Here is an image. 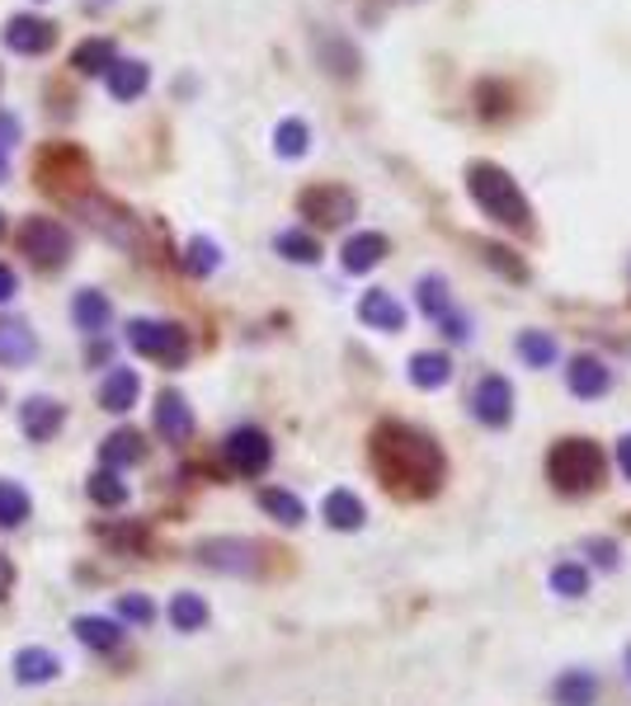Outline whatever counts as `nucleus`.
<instances>
[{
    "mask_svg": "<svg viewBox=\"0 0 631 706\" xmlns=\"http://www.w3.org/2000/svg\"><path fill=\"white\" fill-rule=\"evenodd\" d=\"M373 467L382 475V485L406 494V500H425V494H434L438 485H443V471H448L434 438L425 429H415V424H400V419L377 424Z\"/></svg>",
    "mask_w": 631,
    "mask_h": 706,
    "instance_id": "nucleus-1",
    "label": "nucleus"
},
{
    "mask_svg": "<svg viewBox=\"0 0 631 706\" xmlns=\"http://www.w3.org/2000/svg\"><path fill=\"white\" fill-rule=\"evenodd\" d=\"M467 193H471V203H477L490 222L514 226V232H528V226H533L528 193L518 189V180L504 165H490V161L467 165Z\"/></svg>",
    "mask_w": 631,
    "mask_h": 706,
    "instance_id": "nucleus-2",
    "label": "nucleus"
},
{
    "mask_svg": "<svg viewBox=\"0 0 631 706\" xmlns=\"http://www.w3.org/2000/svg\"><path fill=\"white\" fill-rule=\"evenodd\" d=\"M547 475L560 494H589L603 485L608 475V457L593 438H560L547 452Z\"/></svg>",
    "mask_w": 631,
    "mask_h": 706,
    "instance_id": "nucleus-3",
    "label": "nucleus"
},
{
    "mask_svg": "<svg viewBox=\"0 0 631 706\" xmlns=\"http://www.w3.org/2000/svg\"><path fill=\"white\" fill-rule=\"evenodd\" d=\"M128 344L161 367H184L189 363V330L174 325V321H147L142 315V321L128 325Z\"/></svg>",
    "mask_w": 631,
    "mask_h": 706,
    "instance_id": "nucleus-4",
    "label": "nucleus"
},
{
    "mask_svg": "<svg viewBox=\"0 0 631 706\" xmlns=\"http://www.w3.org/2000/svg\"><path fill=\"white\" fill-rule=\"evenodd\" d=\"M72 212L90 226V232H99L104 240L122 245V250H142V232H137V222L128 217V207H118L109 199H95V193H81V199H72Z\"/></svg>",
    "mask_w": 631,
    "mask_h": 706,
    "instance_id": "nucleus-5",
    "label": "nucleus"
},
{
    "mask_svg": "<svg viewBox=\"0 0 631 706\" xmlns=\"http://www.w3.org/2000/svg\"><path fill=\"white\" fill-rule=\"evenodd\" d=\"M33 170H39L43 189H47V193H62L66 203L81 199V184L90 180V161H85V151H76L72 141H57V147H47Z\"/></svg>",
    "mask_w": 631,
    "mask_h": 706,
    "instance_id": "nucleus-6",
    "label": "nucleus"
},
{
    "mask_svg": "<svg viewBox=\"0 0 631 706\" xmlns=\"http://www.w3.org/2000/svg\"><path fill=\"white\" fill-rule=\"evenodd\" d=\"M20 250L29 255L33 269L52 274V269H62L66 264V255H72V232H66L62 222H52V217H29L20 226Z\"/></svg>",
    "mask_w": 631,
    "mask_h": 706,
    "instance_id": "nucleus-7",
    "label": "nucleus"
},
{
    "mask_svg": "<svg viewBox=\"0 0 631 706\" xmlns=\"http://www.w3.org/2000/svg\"><path fill=\"white\" fill-rule=\"evenodd\" d=\"M226 462H232V471L240 475H265L269 462H274V443H269V434L265 429H255V424H240V429L226 434Z\"/></svg>",
    "mask_w": 631,
    "mask_h": 706,
    "instance_id": "nucleus-8",
    "label": "nucleus"
},
{
    "mask_svg": "<svg viewBox=\"0 0 631 706\" xmlns=\"http://www.w3.org/2000/svg\"><path fill=\"white\" fill-rule=\"evenodd\" d=\"M471 415H477L485 429H504V424L514 419V386L510 377L490 373L477 382V392H471Z\"/></svg>",
    "mask_w": 631,
    "mask_h": 706,
    "instance_id": "nucleus-9",
    "label": "nucleus"
},
{
    "mask_svg": "<svg viewBox=\"0 0 631 706\" xmlns=\"http://www.w3.org/2000/svg\"><path fill=\"white\" fill-rule=\"evenodd\" d=\"M297 207H302V217L321 222V226H344L349 217H354L359 203H354V193L340 189V184H316L297 199Z\"/></svg>",
    "mask_w": 631,
    "mask_h": 706,
    "instance_id": "nucleus-10",
    "label": "nucleus"
},
{
    "mask_svg": "<svg viewBox=\"0 0 631 706\" xmlns=\"http://www.w3.org/2000/svg\"><path fill=\"white\" fill-rule=\"evenodd\" d=\"M259 546L255 542H240V537H213L199 546V560L213 565V570H226V575H255L259 570Z\"/></svg>",
    "mask_w": 631,
    "mask_h": 706,
    "instance_id": "nucleus-11",
    "label": "nucleus"
},
{
    "mask_svg": "<svg viewBox=\"0 0 631 706\" xmlns=\"http://www.w3.org/2000/svg\"><path fill=\"white\" fill-rule=\"evenodd\" d=\"M6 43H10V52H20V57H43V52H52V43H57V29L39 20V14H14L6 24Z\"/></svg>",
    "mask_w": 631,
    "mask_h": 706,
    "instance_id": "nucleus-12",
    "label": "nucleus"
},
{
    "mask_svg": "<svg viewBox=\"0 0 631 706\" xmlns=\"http://www.w3.org/2000/svg\"><path fill=\"white\" fill-rule=\"evenodd\" d=\"M566 386H570V396H580V400H599L612 392V367L599 353H580V359L566 367Z\"/></svg>",
    "mask_w": 631,
    "mask_h": 706,
    "instance_id": "nucleus-13",
    "label": "nucleus"
},
{
    "mask_svg": "<svg viewBox=\"0 0 631 706\" xmlns=\"http://www.w3.org/2000/svg\"><path fill=\"white\" fill-rule=\"evenodd\" d=\"M66 424V405H57L52 396H29L20 405V429L33 438V443H52Z\"/></svg>",
    "mask_w": 631,
    "mask_h": 706,
    "instance_id": "nucleus-14",
    "label": "nucleus"
},
{
    "mask_svg": "<svg viewBox=\"0 0 631 706\" xmlns=\"http://www.w3.org/2000/svg\"><path fill=\"white\" fill-rule=\"evenodd\" d=\"M156 429H161L165 443H189L194 410H189V400L180 392H161V400H156Z\"/></svg>",
    "mask_w": 631,
    "mask_h": 706,
    "instance_id": "nucleus-15",
    "label": "nucleus"
},
{
    "mask_svg": "<svg viewBox=\"0 0 631 706\" xmlns=\"http://www.w3.org/2000/svg\"><path fill=\"white\" fill-rule=\"evenodd\" d=\"M392 255V240L382 236V232H359V236H349L344 240V250H340V259H344V269L349 274H367V269H377L382 259Z\"/></svg>",
    "mask_w": 631,
    "mask_h": 706,
    "instance_id": "nucleus-16",
    "label": "nucleus"
},
{
    "mask_svg": "<svg viewBox=\"0 0 631 706\" xmlns=\"http://www.w3.org/2000/svg\"><path fill=\"white\" fill-rule=\"evenodd\" d=\"M359 321L382 330V334H396V330H406V307H400L392 292L373 288V292H363V302H359Z\"/></svg>",
    "mask_w": 631,
    "mask_h": 706,
    "instance_id": "nucleus-17",
    "label": "nucleus"
},
{
    "mask_svg": "<svg viewBox=\"0 0 631 706\" xmlns=\"http://www.w3.org/2000/svg\"><path fill=\"white\" fill-rule=\"evenodd\" d=\"M109 95L122 99V104H132V99H142L147 95V85H151V66L147 62H137V57H118L109 66Z\"/></svg>",
    "mask_w": 631,
    "mask_h": 706,
    "instance_id": "nucleus-18",
    "label": "nucleus"
},
{
    "mask_svg": "<svg viewBox=\"0 0 631 706\" xmlns=\"http://www.w3.org/2000/svg\"><path fill=\"white\" fill-rule=\"evenodd\" d=\"M137 396H142V377H137L132 367H114V373L99 382V405L104 410H114V415L132 410Z\"/></svg>",
    "mask_w": 631,
    "mask_h": 706,
    "instance_id": "nucleus-19",
    "label": "nucleus"
},
{
    "mask_svg": "<svg viewBox=\"0 0 631 706\" xmlns=\"http://www.w3.org/2000/svg\"><path fill=\"white\" fill-rule=\"evenodd\" d=\"M552 702L556 706H593L599 702V678L589 668H566L556 683H552Z\"/></svg>",
    "mask_w": 631,
    "mask_h": 706,
    "instance_id": "nucleus-20",
    "label": "nucleus"
},
{
    "mask_svg": "<svg viewBox=\"0 0 631 706\" xmlns=\"http://www.w3.org/2000/svg\"><path fill=\"white\" fill-rule=\"evenodd\" d=\"M147 457V443H142V434L137 429H118V434H109L99 443V462L109 467V471H122V467H137Z\"/></svg>",
    "mask_w": 631,
    "mask_h": 706,
    "instance_id": "nucleus-21",
    "label": "nucleus"
},
{
    "mask_svg": "<svg viewBox=\"0 0 631 706\" xmlns=\"http://www.w3.org/2000/svg\"><path fill=\"white\" fill-rule=\"evenodd\" d=\"M72 321H76V330H85V334H104V330H109V321H114L109 297L95 292V288H81L76 302H72Z\"/></svg>",
    "mask_w": 631,
    "mask_h": 706,
    "instance_id": "nucleus-22",
    "label": "nucleus"
},
{
    "mask_svg": "<svg viewBox=\"0 0 631 706\" xmlns=\"http://www.w3.org/2000/svg\"><path fill=\"white\" fill-rule=\"evenodd\" d=\"M321 518L335 527V533H354V527H363V500L354 490H330L325 504H321Z\"/></svg>",
    "mask_w": 631,
    "mask_h": 706,
    "instance_id": "nucleus-23",
    "label": "nucleus"
},
{
    "mask_svg": "<svg viewBox=\"0 0 631 706\" xmlns=\"http://www.w3.org/2000/svg\"><path fill=\"white\" fill-rule=\"evenodd\" d=\"M33 353H39V340L24 321H0V367H24Z\"/></svg>",
    "mask_w": 631,
    "mask_h": 706,
    "instance_id": "nucleus-24",
    "label": "nucleus"
},
{
    "mask_svg": "<svg viewBox=\"0 0 631 706\" xmlns=\"http://www.w3.org/2000/svg\"><path fill=\"white\" fill-rule=\"evenodd\" d=\"M72 631H76V641H81V645L99 650V655H109V650H118V645H122V627L114 622V617H76Z\"/></svg>",
    "mask_w": 631,
    "mask_h": 706,
    "instance_id": "nucleus-25",
    "label": "nucleus"
},
{
    "mask_svg": "<svg viewBox=\"0 0 631 706\" xmlns=\"http://www.w3.org/2000/svg\"><path fill=\"white\" fill-rule=\"evenodd\" d=\"M57 674H62V660L52 655V650L24 645L20 655H14V678H20V683H52Z\"/></svg>",
    "mask_w": 631,
    "mask_h": 706,
    "instance_id": "nucleus-26",
    "label": "nucleus"
},
{
    "mask_svg": "<svg viewBox=\"0 0 631 706\" xmlns=\"http://www.w3.org/2000/svg\"><path fill=\"white\" fill-rule=\"evenodd\" d=\"M114 62H118L114 39H85V43H76V52H72V66L81 71V76H109Z\"/></svg>",
    "mask_w": 631,
    "mask_h": 706,
    "instance_id": "nucleus-27",
    "label": "nucleus"
},
{
    "mask_svg": "<svg viewBox=\"0 0 631 706\" xmlns=\"http://www.w3.org/2000/svg\"><path fill=\"white\" fill-rule=\"evenodd\" d=\"M410 382L419 392H438V386L452 382V359L448 353H415L410 359Z\"/></svg>",
    "mask_w": 631,
    "mask_h": 706,
    "instance_id": "nucleus-28",
    "label": "nucleus"
},
{
    "mask_svg": "<svg viewBox=\"0 0 631 706\" xmlns=\"http://www.w3.org/2000/svg\"><path fill=\"white\" fill-rule=\"evenodd\" d=\"M259 509H265L269 518H278L284 527H297L307 518V504L297 500L292 490H278V485H269V490H259Z\"/></svg>",
    "mask_w": 631,
    "mask_h": 706,
    "instance_id": "nucleus-29",
    "label": "nucleus"
},
{
    "mask_svg": "<svg viewBox=\"0 0 631 706\" xmlns=\"http://www.w3.org/2000/svg\"><path fill=\"white\" fill-rule=\"evenodd\" d=\"M415 302H419V311H425L429 321H438V315H448V311H452L448 278H443V274H425V278L415 282Z\"/></svg>",
    "mask_w": 631,
    "mask_h": 706,
    "instance_id": "nucleus-30",
    "label": "nucleus"
},
{
    "mask_svg": "<svg viewBox=\"0 0 631 706\" xmlns=\"http://www.w3.org/2000/svg\"><path fill=\"white\" fill-rule=\"evenodd\" d=\"M518 359L528 363V367H552V363L560 359L556 334H547V330H523V334H518Z\"/></svg>",
    "mask_w": 631,
    "mask_h": 706,
    "instance_id": "nucleus-31",
    "label": "nucleus"
},
{
    "mask_svg": "<svg viewBox=\"0 0 631 706\" xmlns=\"http://www.w3.org/2000/svg\"><path fill=\"white\" fill-rule=\"evenodd\" d=\"M274 151L284 156V161H297V156H307L311 151V128L302 118H284L274 128Z\"/></svg>",
    "mask_w": 631,
    "mask_h": 706,
    "instance_id": "nucleus-32",
    "label": "nucleus"
},
{
    "mask_svg": "<svg viewBox=\"0 0 631 706\" xmlns=\"http://www.w3.org/2000/svg\"><path fill=\"white\" fill-rule=\"evenodd\" d=\"M274 250L288 264H321V240H316L311 232H284L274 240Z\"/></svg>",
    "mask_w": 631,
    "mask_h": 706,
    "instance_id": "nucleus-33",
    "label": "nucleus"
},
{
    "mask_svg": "<svg viewBox=\"0 0 631 706\" xmlns=\"http://www.w3.org/2000/svg\"><path fill=\"white\" fill-rule=\"evenodd\" d=\"M29 514H33L29 490L14 485V481H0V527H20Z\"/></svg>",
    "mask_w": 631,
    "mask_h": 706,
    "instance_id": "nucleus-34",
    "label": "nucleus"
},
{
    "mask_svg": "<svg viewBox=\"0 0 631 706\" xmlns=\"http://www.w3.org/2000/svg\"><path fill=\"white\" fill-rule=\"evenodd\" d=\"M217 264H222V250H217V240H207V236H194L184 245V269L194 274V278H207V274H217Z\"/></svg>",
    "mask_w": 631,
    "mask_h": 706,
    "instance_id": "nucleus-35",
    "label": "nucleus"
},
{
    "mask_svg": "<svg viewBox=\"0 0 631 706\" xmlns=\"http://www.w3.org/2000/svg\"><path fill=\"white\" fill-rule=\"evenodd\" d=\"M85 490H90V500H95V504H104V509H122V504H128V485H122V481H118V471H109V467L95 471V475H90V485H85Z\"/></svg>",
    "mask_w": 631,
    "mask_h": 706,
    "instance_id": "nucleus-36",
    "label": "nucleus"
},
{
    "mask_svg": "<svg viewBox=\"0 0 631 706\" xmlns=\"http://www.w3.org/2000/svg\"><path fill=\"white\" fill-rule=\"evenodd\" d=\"M170 622H174V631H199L207 622V603H203L199 593H174Z\"/></svg>",
    "mask_w": 631,
    "mask_h": 706,
    "instance_id": "nucleus-37",
    "label": "nucleus"
},
{
    "mask_svg": "<svg viewBox=\"0 0 631 706\" xmlns=\"http://www.w3.org/2000/svg\"><path fill=\"white\" fill-rule=\"evenodd\" d=\"M552 589H556L560 598H585V589H589V570H585L580 560L556 565V570H552Z\"/></svg>",
    "mask_w": 631,
    "mask_h": 706,
    "instance_id": "nucleus-38",
    "label": "nucleus"
},
{
    "mask_svg": "<svg viewBox=\"0 0 631 706\" xmlns=\"http://www.w3.org/2000/svg\"><path fill=\"white\" fill-rule=\"evenodd\" d=\"M321 52H325V62H330V71H335V76H359V52L349 47V43L325 39Z\"/></svg>",
    "mask_w": 631,
    "mask_h": 706,
    "instance_id": "nucleus-39",
    "label": "nucleus"
},
{
    "mask_svg": "<svg viewBox=\"0 0 631 706\" xmlns=\"http://www.w3.org/2000/svg\"><path fill=\"white\" fill-rule=\"evenodd\" d=\"M118 617H122V622H137V627H151L156 622V608H151V598H142V593H122L118 598Z\"/></svg>",
    "mask_w": 631,
    "mask_h": 706,
    "instance_id": "nucleus-40",
    "label": "nucleus"
},
{
    "mask_svg": "<svg viewBox=\"0 0 631 706\" xmlns=\"http://www.w3.org/2000/svg\"><path fill=\"white\" fill-rule=\"evenodd\" d=\"M585 552H589L593 560H599L603 570H612V565L622 560V552H618V542H608V537H589V542H585Z\"/></svg>",
    "mask_w": 631,
    "mask_h": 706,
    "instance_id": "nucleus-41",
    "label": "nucleus"
},
{
    "mask_svg": "<svg viewBox=\"0 0 631 706\" xmlns=\"http://www.w3.org/2000/svg\"><path fill=\"white\" fill-rule=\"evenodd\" d=\"M438 330L448 334V340H471V315H462V311H448V315H438Z\"/></svg>",
    "mask_w": 631,
    "mask_h": 706,
    "instance_id": "nucleus-42",
    "label": "nucleus"
},
{
    "mask_svg": "<svg viewBox=\"0 0 631 706\" xmlns=\"http://www.w3.org/2000/svg\"><path fill=\"white\" fill-rule=\"evenodd\" d=\"M485 255H490V264H500V269H510L514 278H523V264L510 259V250H500V245H485Z\"/></svg>",
    "mask_w": 631,
    "mask_h": 706,
    "instance_id": "nucleus-43",
    "label": "nucleus"
},
{
    "mask_svg": "<svg viewBox=\"0 0 631 706\" xmlns=\"http://www.w3.org/2000/svg\"><path fill=\"white\" fill-rule=\"evenodd\" d=\"M14 292H20V278H14V269H10V264H0V307H6Z\"/></svg>",
    "mask_w": 631,
    "mask_h": 706,
    "instance_id": "nucleus-44",
    "label": "nucleus"
},
{
    "mask_svg": "<svg viewBox=\"0 0 631 706\" xmlns=\"http://www.w3.org/2000/svg\"><path fill=\"white\" fill-rule=\"evenodd\" d=\"M14 141H20V118L0 114V147H14Z\"/></svg>",
    "mask_w": 631,
    "mask_h": 706,
    "instance_id": "nucleus-45",
    "label": "nucleus"
},
{
    "mask_svg": "<svg viewBox=\"0 0 631 706\" xmlns=\"http://www.w3.org/2000/svg\"><path fill=\"white\" fill-rule=\"evenodd\" d=\"M618 471L631 481V434H627V438H618Z\"/></svg>",
    "mask_w": 631,
    "mask_h": 706,
    "instance_id": "nucleus-46",
    "label": "nucleus"
},
{
    "mask_svg": "<svg viewBox=\"0 0 631 706\" xmlns=\"http://www.w3.org/2000/svg\"><path fill=\"white\" fill-rule=\"evenodd\" d=\"M10 579H14V570H10V560L0 556V598H6V589H10Z\"/></svg>",
    "mask_w": 631,
    "mask_h": 706,
    "instance_id": "nucleus-47",
    "label": "nucleus"
},
{
    "mask_svg": "<svg viewBox=\"0 0 631 706\" xmlns=\"http://www.w3.org/2000/svg\"><path fill=\"white\" fill-rule=\"evenodd\" d=\"M10 180V161H6V156H0V184H6Z\"/></svg>",
    "mask_w": 631,
    "mask_h": 706,
    "instance_id": "nucleus-48",
    "label": "nucleus"
},
{
    "mask_svg": "<svg viewBox=\"0 0 631 706\" xmlns=\"http://www.w3.org/2000/svg\"><path fill=\"white\" fill-rule=\"evenodd\" d=\"M627 678H631V650H627Z\"/></svg>",
    "mask_w": 631,
    "mask_h": 706,
    "instance_id": "nucleus-49",
    "label": "nucleus"
},
{
    "mask_svg": "<svg viewBox=\"0 0 631 706\" xmlns=\"http://www.w3.org/2000/svg\"><path fill=\"white\" fill-rule=\"evenodd\" d=\"M95 6H109V0H95Z\"/></svg>",
    "mask_w": 631,
    "mask_h": 706,
    "instance_id": "nucleus-50",
    "label": "nucleus"
},
{
    "mask_svg": "<svg viewBox=\"0 0 631 706\" xmlns=\"http://www.w3.org/2000/svg\"><path fill=\"white\" fill-rule=\"evenodd\" d=\"M0 232H6V217H0Z\"/></svg>",
    "mask_w": 631,
    "mask_h": 706,
    "instance_id": "nucleus-51",
    "label": "nucleus"
}]
</instances>
